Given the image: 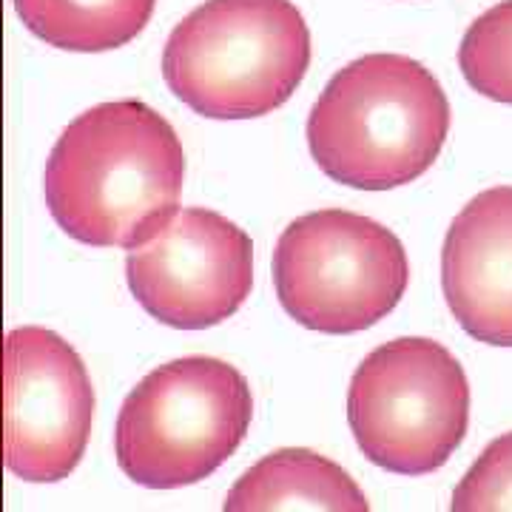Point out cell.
Here are the masks:
<instances>
[{"mask_svg":"<svg viewBox=\"0 0 512 512\" xmlns=\"http://www.w3.org/2000/svg\"><path fill=\"white\" fill-rule=\"evenodd\" d=\"M185 151L174 126L140 100L83 111L57 137L43 191L55 222L94 248H134L177 211Z\"/></svg>","mask_w":512,"mask_h":512,"instance_id":"6da1fadb","label":"cell"},{"mask_svg":"<svg viewBox=\"0 0 512 512\" xmlns=\"http://www.w3.org/2000/svg\"><path fill=\"white\" fill-rule=\"evenodd\" d=\"M450 134L436 74L404 55H365L330 77L308 117V146L330 180L387 191L419 180Z\"/></svg>","mask_w":512,"mask_h":512,"instance_id":"7a4b0ae2","label":"cell"},{"mask_svg":"<svg viewBox=\"0 0 512 512\" xmlns=\"http://www.w3.org/2000/svg\"><path fill=\"white\" fill-rule=\"evenodd\" d=\"M311 66V29L291 0H205L163 49L165 86L208 120L285 106Z\"/></svg>","mask_w":512,"mask_h":512,"instance_id":"3957f363","label":"cell"},{"mask_svg":"<svg viewBox=\"0 0 512 512\" xmlns=\"http://www.w3.org/2000/svg\"><path fill=\"white\" fill-rule=\"evenodd\" d=\"M251 416V384L234 365L211 356L168 362L123 402L117 464L148 490L197 484L237 453Z\"/></svg>","mask_w":512,"mask_h":512,"instance_id":"277c9868","label":"cell"},{"mask_svg":"<svg viewBox=\"0 0 512 512\" xmlns=\"http://www.w3.org/2000/svg\"><path fill=\"white\" fill-rule=\"evenodd\" d=\"M348 421L376 467L424 476L444 467L470 424V382L450 350L424 339H393L356 367Z\"/></svg>","mask_w":512,"mask_h":512,"instance_id":"5b68a950","label":"cell"},{"mask_svg":"<svg viewBox=\"0 0 512 512\" xmlns=\"http://www.w3.org/2000/svg\"><path fill=\"white\" fill-rule=\"evenodd\" d=\"M410 262L382 222L325 208L293 220L276 242L274 285L302 328L359 333L402 302Z\"/></svg>","mask_w":512,"mask_h":512,"instance_id":"8992f818","label":"cell"},{"mask_svg":"<svg viewBox=\"0 0 512 512\" xmlns=\"http://www.w3.org/2000/svg\"><path fill=\"white\" fill-rule=\"evenodd\" d=\"M128 288L157 322L205 330L245 305L254 288V242L208 208H177L128 248Z\"/></svg>","mask_w":512,"mask_h":512,"instance_id":"52a82bcc","label":"cell"},{"mask_svg":"<svg viewBox=\"0 0 512 512\" xmlns=\"http://www.w3.org/2000/svg\"><path fill=\"white\" fill-rule=\"evenodd\" d=\"M6 467L52 484L72 473L92 436L94 390L80 353L55 330L6 336Z\"/></svg>","mask_w":512,"mask_h":512,"instance_id":"ba28073f","label":"cell"},{"mask_svg":"<svg viewBox=\"0 0 512 512\" xmlns=\"http://www.w3.org/2000/svg\"><path fill=\"white\" fill-rule=\"evenodd\" d=\"M441 288L464 333L512 348V185L487 188L458 211L444 237Z\"/></svg>","mask_w":512,"mask_h":512,"instance_id":"9c48e42d","label":"cell"},{"mask_svg":"<svg viewBox=\"0 0 512 512\" xmlns=\"http://www.w3.org/2000/svg\"><path fill=\"white\" fill-rule=\"evenodd\" d=\"M222 512H370V504L336 461L285 447L237 478Z\"/></svg>","mask_w":512,"mask_h":512,"instance_id":"30bf717a","label":"cell"},{"mask_svg":"<svg viewBox=\"0 0 512 512\" xmlns=\"http://www.w3.org/2000/svg\"><path fill=\"white\" fill-rule=\"evenodd\" d=\"M23 26L63 52H111L146 29L157 0H12Z\"/></svg>","mask_w":512,"mask_h":512,"instance_id":"8fae6325","label":"cell"},{"mask_svg":"<svg viewBox=\"0 0 512 512\" xmlns=\"http://www.w3.org/2000/svg\"><path fill=\"white\" fill-rule=\"evenodd\" d=\"M458 66L470 89L512 106V0L478 15L458 46Z\"/></svg>","mask_w":512,"mask_h":512,"instance_id":"7c38bea8","label":"cell"},{"mask_svg":"<svg viewBox=\"0 0 512 512\" xmlns=\"http://www.w3.org/2000/svg\"><path fill=\"white\" fill-rule=\"evenodd\" d=\"M450 512H512V433L476 458L453 493Z\"/></svg>","mask_w":512,"mask_h":512,"instance_id":"4fadbf2b","label":"cell"}]
</instances>
